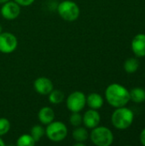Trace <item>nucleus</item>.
<instances>
[{"instance_id": "f257e3e1", "label": "nucleus", "mask_w": 145, "mask_h": 146, "mask_svg": "<svg viewBox=\"0 0 145 146\" xmlns=\"http://www.w3.org/2000/svg\"><path fill=\"white\" fill-rule=\"evenodd\" d=\"M105 98L109 105L114 108L126 106L130 101L129 91L121 84H110L105 91Z\"/></svg>"}, {"instance_id": "f03ea898", "label": "nucleus", "mask_w": 145, "mask_h": 146, "mask_svg": "<svg viewBox=\"0 0 145 146\" xmlns=\"http://www.w3.org/2000/svg\"><path fill=\"white\" fill-rule=\"evenodd\" d=\"M134 121L133 112L126 106L116 108L111 116L113 126L119 130H125L131 127Z\"/></svg>"}, {"instance_id": "7ed1b4c3", "label": "nucleus", "mask_w": 145, "mask_h": 146, "mask_svg": "<svg viewBox=\"0 0 145 146\" xmlns=\"http://www.w3.org/2000/svg\"><path fill=\"white\" fill-rule=\"evenodd\" d=\"M89 136L91 142L97 146H109L114 142V134L106 127H94Z\"/></svg>"}, {"instance_id": "20e7f679", "label": "nucleus", "mask_w": 145, "mask_h": 146, "mask_svg": "<svg viewBox=\"0 0 145 146\" xmlns=\"http://www.w3.org/2000/svg\"><path fill=\"white\" fill-rule=\"evenodd\" d=\"M57 12L61 18L67 21H76L80 14L78 4L71 0H64L58 4Z\"/></svg>"}, {"instance_id": "39448f33", "label": "nucleus", "mask_w": 145, "mask_h": 146, "mask_svg": "<svg viewBox=\"0 0 145 146\" xmlns=\"http://www.w3.org/2000/svg\"><path fill=\"white\" fill-rule=\"evenodd\" d=\"M45 135L52 142H61L68 136V127L62 121H52L47 125Z\"/></svg>"}, {"instance_id": "423d86ee", "label": "nucleus", "mask_w": 145, "mask_h": 146, "mask_svg": "<svg viewBox=\"0 0 145 146\" xmlns=\"http://www.w3.org/2000/svg\"><path fill=\"white\" fill-rule=\"evenodd\" d=\"M86 104L85 95L79 91L72 92L66 100V105L71 112H80Z\"/></svg>"}, {"instance_id": "0eeeda50", "label": "nucleus", "mask_w": 145, "mask_h": 146, "mask_svg": "<svg viewBox=\"0 0 145 146\" xmlns=\"http://www.w3.org/2000/svg\"><path fill=\"white\" fill-rule=\"evenodd\" d=\"M18 45L17 38L11 33L4 32L0 33V52L10 54L14 52Z\"/></svg>"}, {"instance_id": "6e6552de", "label": "nucleus", "mask_w": 145, "mask_h": 146, "mask_svg": "<svg viewBox=\"0 0 145 146\" xmlns=\"http://www.w3.org/2000/svg\"><path fill=\"white\" fill-rule=\"evenodd\" d=\"M2 16L9 21L16 19L21 14V6L15 1H8L3 3L1 8Z\"/></svg>"}, {"instance_id": "1a4fd4ad", "label": "nucleus", "mask_w": 145, "mask_h": 146, "mask_svg": "<svg viewBox=\"0 0 145 146\" xmlns=\"http://www.w3.org/2000/svg\"><path fill=\"white\" fill-rule=\"evenodd\" d=\"M33 87L35 91L40 95H48L53 89L52 81L46 77H38L34 80Z\"/></svg>"}, {"instance_id": "9d476101", "label": "nucleus", "mask_w": 145, "mask_h": 146, "mask_svg": "<svg viewBox=\"0 0 145 146\" xmlns=\"http://www.w3.org/2000/svg\"><path fill=\"white\" fill-rule=\"evenodd\" d=\"M132 50L138 57L145 56V34L138 33L132 40Z\"/></svg>"}, {"instance_id": "9b49d317", "label": "nucleus", "mask_w": 145, "mask_h": 146, "mask_svg": "<svg viewBox=\"0 0 145 146\" xmlns=\"http://www.w3.org/2000/svg\"><path fill=\"white\" fill-rule=\"evenodd\" d=\"M101 116L97 110H89L83 115V123L86 128L93 129L100 123Z\"/></svg>"}, {"instance_id": "f8f14e48", "label": "nucleus", "mask_w": 145, "mask_h": 146, "mask_svg": "<svg viewBox=\"0 0 145 146\" xmlns=\"http://www.w3.org/2000/svg\"><path fill=\"white\" fill-rule=\"evenodd\" d=\"M38 121L43 125H48L55 119V112L50 107H43L38 114Z\"/></svg>"}, {"instance_id": "ddd939ff", "label": "nucleus", "mask_w": 145, "mask_h": 146, "mask_svg": "<svg viewBox=\"0 0 145 146\" xmlns=\"http://www.w3.org/2000/svg\"><path fill=\"white\" fill-rule=\"evenodd\" d=\"M86 104L92 110H99L103 105V97L96 92H92L86 97Z\"/></svg>"}, {"instance_id": "4468645a", "label": "nucleus", "mask_w": 145, "mask_h": 146, "mask_svg": "<svg viewBox=\"0 0 145 146\" xmlns=\"http://www.w3.org/2000/svg\"><path fill=\"white\" fill-rule=\"evenodd\" d=\"M72 136H73V139L76 142L85 143L89 138V133L86 130V128L82 127L79 126V127H75V129L73 131Z\"/></svg>"}, {"instance_id": "2eb2a0df", "label": "nucleus", "mask_w": 145, "mask_h": 146, "mask_svg": "<svg viewBox=\"0 0 145 146\" xmlns=\"http://www.w3.org/2000/svg\"><path fill=\"white\" fill-rule=\"evenodd\" d=\"M130 101L136 104H140L145 101V90L140 87H136L132 89L130 92Z\"/></svg>"}, {"instance_id": "dca6fc26", "label": "nucleus", "mask_w": 145, "mask_h": 146, "mask_svg": "<svg viewBox=\"0 0 145 146\" xmlns=\"http://www.w3.org/2000/svg\"><path fill=\"white\" fill-rule=\"evenodd\" d=\"M139 68V62L135 57H131L124 62V69L127 74H134Z\"/></svg>"}, {"instance_id": "f3484780", "label": "nucleus", "mask_w": 145, "mask_h": 146, "mask_svg": "<svg viewBox=\"0 0 145 146\" xmlns=\"http://www.w3.org/2000/svg\"><path fill=\"white\" fill-rule=\"evenodd\" d=\"M49 101L53 104H59L64 100V94L58 89H53L49 94Z\"/></svg>"}, {"instance_id": "a211bd4d", "label": "nucleus", "mask_w": 145, "mask_h": 146, "mask_svg": "<svg viewBox=\"0 0 145 146\" xmlns=\"http://www.w3.org/2000/svg\"><path fill=\"white\" fill-rule=\"evenodd\" d=\"M31 136L35 142H38L45 134V129L40 125H35L31 128Z\"/></svg>"}, {"instance_id": "6ab92c4d", "label": "nucleus", "mask_w": 145, "mask_h": 146, "mask_svg": "<svg viewBox=\"0 0 145 146\" xmlns=\"http://www.w3.org/2000/svg\"><path fill=\"white\" fill-rule=\"evenodd\" d=\"M35 143L36 142L34 141L31 134H22L18 138L16 141L17 146H33Z\"/></svg>"}, {"instance_id": "aec40b11", "label": "nucleus", "mask_w": 145, "mask_h": 146, "mask_svg": "<svg viewBox=\"0 0 145 146\" xmlns=\"http://www.w3.org/2000/svg\"><path fill=\"white\" fill-rule=\"evenodd\" d=\"M69 122L74 127H79L83 123V116L79 114V112H72L69 118Z\"/></svg>"}, {"instance_id": "412c9836", "label": "nucleus", "mask_w": 145, "mask_h": 146, "mask_svg": "<svg viewBox=\"0 0 145 146\" xmlns=\"http://www.w3.org/2000/svg\"><path fill=\"white\" fill-rule=\"evenodd\" d=\"M10 129V122L8 119L2 117L0 118V136H3L9 133Z\"/></svg>"}, {"instance_id": "4be33fe9", "label": "nucleus", "mask_w": 145, "mask_h": 146, "mask_svg": "<svg viewBox=\"0 0 145 146\" xmlns=\"http://www.w3.org/2000/svg\"><path fill=\"white\" fill-rule=\"evenodd\" d=\"M15 3H17L20 6H23V7H26V6H30L32 5L35 0H14Z\"/></svg>"}, {"instance_id": "5701e85b", "label": "nucleus", "mask_w": 145, "mask_h": 146, "mask_svg": "<svg viewBox=\"0 0 145 146\" xmlns=\"http://www.w3.org/2000/svg\"><path fill=\"white\" fill-rule=\"evenodd\" d=\"M139 139H140V142H141V144H142L143 145L145 146V128H144V129H143V131L141 132Z\"/></svg>"}, {"instance_id": "b1692460", "label": "nucleus", "mask_w": 145, "mask_h": 146, "mask_svg": "<svg viewBox=\"0 0 145 146\" xmlns=\"http://www.w3.org/2000/svg\"><path fill=\"white\" fill-rule=\"evenodd\" d=\"M5 145V143L3 142V140L2 139L1 136H0V146H4Z\"/></svg>"}, {"instance_id": "393cba45", "label": "nucleus", "mask_w": 145, "mask_h": 146, "mask_svg": "<svg viewBox=\"0 0 145 146\" xmlns=\"http://www.w3.org/2000/svg\"><path fill=\"white\" fill-rule=\"evenodd\" d=\"M8 1H9V0H0V3H6V2H8Z\"/></svg>"}, {"instance_id": "a878e982", "label": "nucleus", "mask_w": 145, "mask_h": 146, "mask_svg": "<svg viewBox=\"0 0 145 146\" xmlns=\"http://www.w3.org/2000/svg\"><path fill=\"white\" fill-rule=\"evenodd\" d=\"M2 31H3V27H2V26H1V24H0V33H2Z\"/></svg>"}]
</instances>
